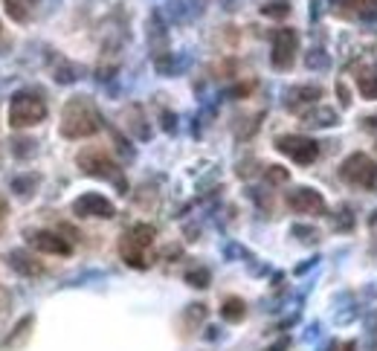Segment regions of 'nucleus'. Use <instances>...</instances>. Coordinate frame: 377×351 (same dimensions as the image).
Instances as JSON below:
<instances>
[{"mask_svg": "<svg viewBox=\"0 0 377 351\" xmlns=\"http://www.w3.org/2000/svg\"><path fill=\"white\" fill-rule=\"evenodd\" d=\"M58 131L64 139H87L102 131V113L96 110L90 96H73L64 102Z\"/></svg>", "mask_w": 377, "mask_h": 351, "instance_id": "f257e3e1", "label": "nucleus"}, {"mask_svg": "<svg viewBox=\"0 0 377 351\" xmlns=\"http://www.w3.org/2000/svg\"><path fill=\"white\" fill-rule=\"evenodd\" d=\"M157 238V229L151 224H134L128 232H122L120 238V255L125 259V264L136 267V270H146L148 262H146V250L154 244Z\"/></svg>", "mask_w": 377, "mask_h": 351, "instance_id": "f03ea898", "label": "nucleus"}, {"mask_svg": "<svg viewBox=\"0 0 377 351\" xmlns=\"http://www.w3.org/2000/svg\"><path fill=\"white\" fill-rule=\"evenodd\" d=\"M9 128H32V125H41L46 120V102L38 96V93H30V90H20L12 96L9 102Z\"/></svg>", "mask_w": 377, "mask_h": 351, "instance_id": "7ed1b4c3", "label": "nucleus"}, {"mask_svg": "<svg viewBox=\"0 0 377 351\" xmlns=\"http://www.w3.org/2000/svg\"><path fill=\"white\" fill-rule=\"evenodd\" d=\"M76 162H79V169H82L84 174H90V177H102V180H113V183H120L122 189H125V183H122V177H120V166H116L113 157H110L105 148H99V146H87V148L79 151Z\"/></svg>", "mask_w": 377, "mask_h": 351, "instance_id": "20e7f679", "label": "nucleus"}, {"mask_svg": "<svg viewBox=\"0 0 377 351\" xmlns=\"http://www.w3.org/2000/svg\"><path fill=\"white\" fill-rule=\"evenodd\" d=\"M340 177L351 186H357V189H377V162L369 154L354 151L343 160Z\"/></svg>", "mask_w": 377, "mask_h": 351, "instance_id": "39448f33", "label": "nucleus"}, {"mask_svg": "<svg viewBox=\"0 0 377 351\" xmlns=\"http://www.w3.org/2000/svg\"><path fill=\"white\" fill-rule=\"evenodd\" d=\"M276 148L285 157H290L293 162H299V166H311V162L319 157L317 139L302 136V134H281V136H276Z\"/></svg>", "mask_w": 377, "mask_h": 351, "instance_id": "423d86ee", "label": "nucleus"}, {"mask_svg": "<svg viewBox=\"0 0 377 351\" xmlns=\"http://www.w3.org/2000/svg\"><path fill=\"white\" fill-rule=\"evenodd\" d=\"M296 50H299V35H296V30L281 27V30L273 32V53H270V61H273L276 70L293 67Z\"/></svg>", "mask_w": 377, "mask_h": 351, "instance_id": "0eeeda50", "label": "nucleus"}, {"mask_svg": "<svg viewBox=\"0 0 377 351\" xmlns=\"http://www.w3.org/2000/svg\"><path fill=\"white\" fill-rule=\"evenodd\" d=\"M73 215H79V218H102V221H108V218L116 215V206H113L105 195H99V192H84L82 198L73 200Z\"/></svg>", "mask_w": 377, "mask_h": 351, "instance_id": "6e6552de", "label": "nucleus"}, {"mask_svg": "<svg viewBox=\"0 0 377 351\" xmlns=\"http://www.w3.org/2000/svg\"><path fill=\"white\" fill-rule=\"evenodd\" d=\"M288 206L299 215H322L325 198L317 189H308V186H296V189L288 192Z\"/></svg>", "mask_w": 377, "mask_h": 351, "instance_id": "1a4fd4ad", "label": "nucleus"}, {"mask_svg": "<svg viewBox=\"0 0 377 351\" xmlns=\"http://www.w3.org/2000/svg\"><path fill=\"white\" fill-rule=\"evenodd\" d=\"M30 244L38 253H46V255H70L73 253V244H70L67 238H61V232H53V229L30 232Z\"/></svg>", "mask_w": 377, "mask_h": 351, "instance_id": "9d476101", "label": "nucleus"}, {"mask_svg": "<svg viewBox=\"0 0 377 351\" xmlns=\"http://www.w3.org/2000/svg\"><path fill=\"white\" fill-rule=\"evenodd\" d=\"M6 262H9V267L18 270L20 276H41V273H44V264L35 259L30 250H12V253L6 255Z\"/></svg>", "mask_w": 377, "mask_h": 351, "instance_id": "9b49d317", "label": "nucleus"}, {"mask_svg": "<svg viewBox=\"0 0 377 351\" xmlns=\"http://www.w3.org/2000/svg\"><path fill=\"white\" fill-rule=\"evenodd\" d=\"M337 6H343L351 15H360V18H371L377 15V0H334Z\"/></svg>", "mask_w": 377, "mask_h": 351, "instance_id": "f8f14e48", "label": "nucleus"}, {"mask_svg": "<svg viewBox=\"0 0 377 351\" xmlns=\"http://www.w3.org/2000/svg\"><path fill=\"white\" fill-rule=\"evenodd\" d=\"M221 317H224L226 322H241V319L247 317V305H244V299H238V296L224 299V305H221Z\"/></svg>", "mask_w": 377, "mask_h": 351, "instance_id": "ddd939ff", "label": "nucleus"}, {"mask_svg": "<svg viewBox=\"0 0 377 351\" xmlns=\"http://www.w3.org/2000/svg\"><path fill=\"white\" fill-rule=\"evenodd\" d=\"M322 96V90L319 87H296L288 93V105L290 108H299V105H314L317 99Z\"/></svg>", "mask_w": 377, "mask_h": 351, "instance_id": "4468645a", "label": "nucleus"}, {"mask_svg": "<svg viewBox=\"0 0 377 351\" xmlns=\"http://www.w3.org/2000/svg\"><path fill=\"white\" fill-rule=\"evenodd\" d=\"M357 90L363 99H377V70H366L357 76Z\"/></svg>", "mask_w": 377, "mask_h": 351, "instance_id": "2eb2a0df", "label": "nucleus"}, {"mask_svg": "<svg viewBox=\"0 0 377 351\" xmlns=\"http://www.w3.org/2000/svg\"><path fill=\"white\" fill-rule=\"evenodd\" d=\"M262 15L273 18V20H285L290 15V0H267V4L262 6Z\"/></svg>", "mask_w": 377, "mask_h": 351, "instance_id": "dca6fc26", "label": "nucleus"}, {"mask_svg": "<svg viewBox=\"0 0 377 351\" xmlns=\"http://www.w3.org/2000/svg\"><path fill=\"white\" fill-rule=\"evenodd\" d=\"M4 9H6V15L15 20V23H27L30 20V6H23L20 0H4Z\"/></svg>", "mask_w": 377, "mask_h": 351, "instance_id": "f3484780", "label": "nucleus"}, {"mask_svg": "<svg viewBox=\"0 0 377 351\" xmlns=\"http://www.w3.org/2000/svg\"><path fill=\"white\" fill-rule=\"evenodd\" d=\"M186 282L192 285V288H209V270H188L186 273Z\"/></svg>", "mask_w": 377, "mask_h": 351, "instance_id": "a211bd4d", "label": "nucleus"}, {"mask_svg": "<svg viewBox=\"0 0 377 351\" xmlns=\"http://www.w3.org/2000/svg\"><path fill=\"white\" fill-rule=\"evenodd\" d=\"M38 180H41L38 174H35V177L30 174V177H20V180H15L12 186H15V192H20V195H30V189H35Z\"/></svg>", "mask_w": 377, "mask_h": 351, "instance_id": "6ab92c4d", "label": "nucleus"}, {"mask_svg": "<svg viewBox=\"0 0 377 351\" xmlns=\"http://www.w3.org/2000/svg\"><path fill=\"white\" fill-rule=\"evenodd\" d=\"M264 177H267L270 183H285V180H288V172L281 169V166H270V169L264 172Z\"/></svg>", "mask_w": 377, "mask_h": 351, "instance_id": "aec40b11", "label": "nucleus"}, {"mask_svg": "<svg viewBox=\"0 0 377 351\" xmlns=\"http://www.w3.org/2000/svg\"><path fill=\"white\" fill-rule=\"evenodd\" d=\"M6 221H9V200H6V195H0V236H4V229H6Z\"/></svg>", "mask_w": 377, "mask_h": 351, "instance_id": "412c9836", "label": "nucleus"}, {"mask_svg": "<svg viewBox=\"0 0 377 351\" xmlns=\"http://www.w3.org/2000/svg\"><path fill=\"white\" fill-rule=\"evenodd\" d=\"M20 4H23V6H30V9H32V6L38 4V0H20Z\"/></svg>", "mask_w": 377, "mask_h": 351, "instance_id": "4be33fe9", "label": "nucleus"}, {"mask_svg": "<svg viewBox=\"0 0 377 351\" xmlns=\"http://www.w3.org/2000/svg\"><path fill=\"white\" fill-rule=\"evenodd\" d=\"M369 125H371V128H377V116H371V120H369Z\"/></svg>", "mask_w": 377, "mask_h": 351, "instance_id": "5701e85b", "label": "nucleus"}]
</instances>
